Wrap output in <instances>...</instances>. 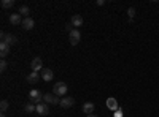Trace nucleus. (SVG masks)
Masks as SVG:
<instances>
[{
    "label": "nucleus",
    "mask_w": 159,
    "mask_h": 117,
    "mask_svg": "<svg viewBox=\"0 0 159 117\" xmlns=\"http://www.w3.org/2000/svg\"><path fill=\"white\" fill-rule=\"evenodd\" d=\"M67 90H69L67 84L62 82V81H59V82H56V84H54V87H52V94L57 95V97H62V98H64V95L67 94Z\"/></svg>",
    "instance_id": "obj_1"
},
{
    "label": "nucleus",
    "mask_w": 159,
    "mask_h": 117,
    "mask_svg": "<svg viewBox=\"0 0 159 117\" xmlns=\"http://www.w3.org/2000/svg\"><path fill=\"white\" fill-rule=\"evenodd\" d=\"M29 101L34 103V105H40V103H43V95H42V92H40V90H37V89L30 90V92H29Z\"/></svg>",
    "instance_id": "obj_2"
},
{
    "label": "nucleus",
    "mask_w": 159,
    "mask_h": 117,
    "mask_svg": "<svg viewBox=\"0 0 159 117\" xmlns=\"http://www.w3.org/2000/svg\"><path fill=\"white\" fill-rule=\"evenodd\" d=\"M43 103H46V105H59L61 97H57L54 94H45L43 95Z\"/></svg>",
    "instance_id": "obj_3"
},
{
    "label": "nucleus",
    "mask_w": 159,
    "mask_h": 117,
    "mask_svg": "<svg viewBox=\"0 0 159 117\" xmlns=\"http://www.w3.org/2000/svg\"><path fill=\"white\" fill-rule=\"evenodd\" d=\"M0 36H2V41H5L8 46L18 43V38L13 35V33H5V32H2V33H0Z\"/></svg>",
    "instance_id": "obj_4"
},
{
    "label": "nucleus",
    "mask_w": 159,
    "mask_h": 117,
    "mask_svg": "<svg viewBox=\"0 0 159 117\" xmlns=\"http://www.w3.org/2000/svg\"><path fill=\"white\" fill-rule=\"evenodd\" d=\"M69 36H70V44H72V46H76V44L80 43V40H81V33H80L78 29H73V30L69 33Z\"/></svg>",
    "instance_id": "obj_5"
},
{
    "label": "nucleus",
    "mask_w": 159,
    "mask_h": 117,
    "mask_svg": "<svg viewBox=\"0 0 159 117\" xmlns=\"http://www.w3.org/2000/svg\"><path fill=\"white\" fill-rule=\"evenodd\" d=\"M30 68H32V71H37V73L42 71V70H43V62H42V59L35 57V59L30 62Z\"/></svg>",
    "instance_id": "obj_6"
},
{
    "label": "nucleus",
    "mask_w": 159,
    "mask_h": 117,
    "mask_svg": "<svg viewBox=\"0 0 159 117\" xmlns=\"http://www.w3.org/2000/svg\"><path fill=\"white\" fill-rule=\"evenodd\" d=\"M61 108H64V109H69V108H72L73 105H75V100L72 98V97H64V98H61Z\"/></svg>",
    "instance_id": "obj_7"
},
{
    "label": "nucleus",
    "mask_w": 159,
    "mask_h": 117,
    "mask_svg": "<svg viewBox=\"0 0 159 117\" xmlns=\"http://www.w3.org/2000/svg\"><path fill=\"white\" fill-rule=\"evenodd\" d=\"M42 79L46 81V82H49V81L54 79V73H52V70H49V68H43V70H42Z\"/></svg>",
    "instance_id": "obj_8"
},
{
    "label": "nucleus",
    "mask_w": 159,
    "mask_h": 117,
    "mask_svg": "<svg viewBox=\"0 0 159 117\" xmlns=\"http://www.w3.org/2000/svg\"><path fill=\"white\" fill-rule=\"evenodd\" d=\"M22 16L19 15V13H13V15H10V24L13 25H21L22 24Z\"/></svg>",
    "instance_id": "obj_9"
},
{
    "label": "nucleus",
    "mask_w": 159,
    "mask_h": 117,
    "mask_svg": "<svg viewBox=\"0 0 159 117\" xmlns=\"http://www.w3.org/2000/svg\"><path fill=\"white\" fill-rule=\"evenodd\" d=\"M22 29L24 30H32L34 27H35V21L32 19V18H24V21H22Z\"/></svg>",
    "instance_id": "obj_10"
},
{
    "label": "nucleus",
    "mask_w": 159,
    "mask_h": 117,
    "mask_svg": "<svg viewBox=\"0 0 159 117\" xmlns=\"http://www.w3.org/2000/svg\"><path fill=\"white\" fill-rule=\"evenodd\" d=\"M25 79H27V82H29V84H37L40 79H42V74L37 73V71H32L27 77H25Z\"/></svg>",
    "instance_id": "obj_11"
},
{
    "label": "nucleus",
    "mask_w": 159,
    "mask_h": 117,
    "mask_svg": "<svg viewBox=\"0 0 159 117\" xmlns=\"http://www.w3.org/2000/svg\"><path fill=\"white\" fill-rule=\"evenodd\" d=\"M37 114L38 115H48L49 114V108L46 103H40V105H37Z\"/></svg>",
    "instance_id": "obj_12"
},
{
    "label": "nucleus",
    "mask_w": 159,
    "mask_h": 117,
    "mask_svg": "<svg viewBox=\"0 0 159 117\" xmlns=\"http://www.w3.org/2000/svg\"><path fill=\"white\" fill-rule=\"evenodd\" d=\"M70 22H72V25H73L75 29L81 27V25H83V16L81 15H75V16H72Z\"/></svg>",
    "instance_id": "obj_13"
},
{
    "label": "nucleus",
    "mask_w": 159,
    "mask_h": 117,
    "mask_svg": "<svg viewBox=\"0 0 159 117\" xmlns=\"http://www.w3.org/2000/svg\"><path fill=\"white\" fill-rule=\"evenodd\" d=\"M94 109H96V105L92 101H86L84 105H83V112L88 114V115L89 114H94Z\"/></svg>",
    "instance_id": "obj_14"
},
{
    "label": "nucleus",
    "mask_w": 159,
    "mask_h": 117,
    "mask_svg": "<svg viewBox=\"0 0 159 117\" xmlns=\"http://www.w3.org/2000/svg\"><path fill=\"white\" fill-rule=\"evenodd\" d=\"M8 54H10V46L5 41H0V56H2V59H5Z\"/></svg>",
    "instance_id": "obj_15"
},
{
    "label": "nucleus",
    "mask_w": 159,
    "mask_h": 117,
    "mask_svg": "<svg viewBox=\"0 0 159 117\" xmlns=\"http://www.w3.org/2000/svg\"><path fill=\"white\" fill-rule=\"evenodd\" d=\"M107 108L111 109V111H118V101H116V98H108L107 100Z\"/></svg>",
    "instance_id": "obj_16"
},
{
    "label": "nucleus",
    "mask_w": 159,
    "mask_h": 117,
    "mask_svg": "<svg viewBox=\"0 0 159 117\" xmlns=\"http://www.w3.org/2000/svg\"><path fill=\"white\" fill-rule=\"evenodd\" d=\"M18 13L21 16H25V18H29V15H30V10H29V6H25V5H21L19 6V10H18Z\"/></svg>",
    "instance_id": "obj_17"
},
{
    "label": "nucleus",
    "mask_w": 159,
    "mask_h": 117,
    "mask_svg": "<svg viewBox=\"0 0 159 117\" xmlns=\"http://www.w3.org/2000/svg\"><path fill=\"white\" fill-rule=\"evenodd\" d=\"M15 6V0H2V8L5 10H10Z\"/></svg>",
    "instance_id": "obj_18"
},
{
    "label": "nucleus",
    "mask_w": 159,
    "mask_h": 117,
    "mask_svg": "<svg viewBox=\"0 0 159 117\" xmlns=\"http://www.w3.org/2000/svg\"><path fill=\"white\" fill-rule=\"evenodd\" d=\"M24 111H25V112H35V111H37V105H34V103L29 101L27 105L24 106Z\"/></svg>",
    "instance_id": "obj_19"
},
{
    "label": "nucleus",
    "mask_w": 159,
    "mask_h": 117,
    "mask_svg": "<svg viewBox=\"0 0 159 117\" xmlns=\"http://www.w3.org/2000/svg\"><path fill=\"white\" fill-rule=\"evenodd\" d=\"M127 15H129V19H134V16L137 15V11H135V8H134V6H130V8H127Z\"/></svg>",
    "instance_id": "obj_20"
},
{
    "label": "nucleus",
    "mask_w": 159,
    "mask_h": 117,
    "mask_svg": "<svg viewBox=\"0 0 159 117\" xmlns=\"http://www.w3.org/2000/svg\"><path fill=\"white\" fill-rule=\"evenodd\" d=\"M0 109H2V112H5V111L8 109V101H7V100L0 101Z\"/></svg>",
    "instance_id": "obj_21"
},
{
    "label": "nucleus",
    "mask_w": 159,
    "mask_h": 117,
    "mask_svg": "<svg viewBox=\"0 0 159 117\" xmlns=\"http://www.w3.org/2000/svg\"><path fill=\"white\" fill-rule=\"evenodd\" d=\"M7 67H8L7 60H5V59H2V60H0V71H5V70H7Z\"/></svg>",
    "instance_id": "obj_22"
},
{
    "label": "nucleus",
    "mask_w": 159,
    "mask_h": 117,
    "mask_svg": "<svg viewBox=\"0 0 159 117\" xmlns=\"http://www.w3.org/2000/svg\"><path fill=\"white\" fill-rule=\"evenodd\" d=\"M97 5L102 6V5H105V2H103V0H97Z\"/></svg>",
    "instance_id": "obj_23"
},
{
    "label": "nucleus",
    "mask_w": 159,
    "mask_h": 117,
    "mask_svg": "<svg viewBox=\"0 0 159 117\" xmlns=\"http://www.w3.org/2000/svg\"><path fill=\"white\" fill-rule=\"evenodd\" d=\"M86 117H97L96 114H89V115H86Z\"/></svg>",
    "instance_id": "obj_24"
},
{
    "label": "nucleus",
    "mask_w": 159,
    "mask_h": 117,
    "mask_svg": "<svg viewBox=\"0 0 159 117\" xmlns=\"http://www.w3.org/2000/svg\"><path fill=\"white\" fill-rule=\"evenodd\" d=\"M0 117H7V115H5V114H3V112H2V115H0Z\"/></svg>",
    "instance_id": "obj_25"
}]
</instances>
